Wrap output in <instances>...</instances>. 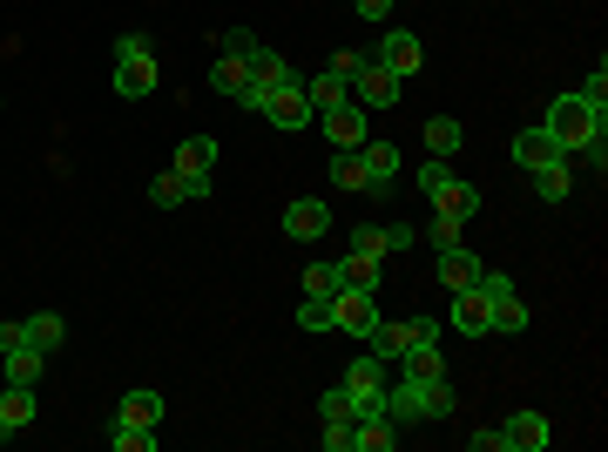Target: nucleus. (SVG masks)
<instances>
[{
    "label": "nucleus",
    "instance_id": "nucleus-29",
    "mask_svg": "<svg viewBox=\"0 0 608 452\" xmlns=\"http://www.w3.org/2000/svg\"><path fill=\"white\" fill-rule=\"evenodd\" d=\"M480 203H487V197H480L474 183H460V175H453L440 197H432V210H440V217H460V223H467V217H480Z\"/></svg>",
    "mask_w": 608,
    "mask_h": 452
},
{
    "label": "nucleus",
    "instance_id": "nucleus-28",
    "mask_svg": "<svg viewBox=\"0 0 608 452\" xmlns=\"http://www.w3.org/2000/svg\"><path fill=\"white\" fill-rule=\"evenodd\" d=\"M0 365H8V385H41V372H48V351L14 344V351H0Z\"/></svg>",
    "mask_w": 608,
    "mask_h": 452
},
{
    "label": "nucleus",
    "instance_id": "nucleus-4",
    "mask_svg": "<svg viewBox=\"0 0 608 452\" xmlns=\"http://www.w3.org/2000/svg\"><path fill=\"white\" fill-rule=\"evenodd\" d=\"M392 250H386V230L379 223H366V230H352V250L338 257V270H345V284H366V291H379V263H386Z\"/></svg>",
    "mask_w": 608,
    "mask_h": 452
},
{
    "label": "nucleus",
    "instance_id": "nucleus-7",
    "mask_svg": "<svg viewBox=\"0 0 608 452\" xmlns=\"http://www.w3.org/2000/svg\"><path fill=\"white\" fill-rule=\"evenodd\" d=\"M338 385L352 392V405H359V412H386V385H392V379H386V358H372V351H366V358H352V372H345Z\"/></svg>",
    "mask_w": 608,
    "mask_h": 452
},
{
    "label": "nucleus",
    "instance_id": "nucleus-43",
    "mask_svg": "<svg viewBox=\"0 0 608 452\" xmlns=\"http://www.w3.org/2000/svg\"><path fill=\"white\" fill-rule=\"evenodd\" d=\"M223 54H243V61H250V54H257V34H250V28H230V34H223Z\"/></svg>",
    "mask_w": 608,
    "mask_h": 452
},
{
    "label": "nucleus",
    "instance_id": "nucleus-5",
    "mask_svg": "<svg viewBox=\"0 0 608 452\" xmlns=\"http://www.w3.org/2000/svg\"><path fill=\"white\" fill-rule=\"evenodd\" d=\"M372 324H379V291L345 284V291L331 298V331H345V338H372Z\"/></svg>",
    "mask_w": 608,
    "mask_h": 452
},
{
    "label": "nucleus",
    "instance_id": "nucleus-41",
    "mask_svg": "<svg viewBox=\"0 0 608 452\" xmlns=\"http://www.w3.org/2000/svg\"><path fill=\"white\" fill-rule=\"evenodd\" d=\"M467 445L474 452H507V432L500 425H480V432H467Z\"/></svg>",
    "mask_w": 608,
    "mask_h": 452
},
{
    "label": "nucleus",
    "instance_id": "nucleus-32",
    "mask_svg": "<svg viewBox=\"0 0 608 452\" xmlns=\"http://www.w3.org/2000/svg\"><path fill=\"white\" fill-rule=\"evenodd\" d=\"M535 190H541V203H568V190H575L568 162H548V169H535Z\"/></svg>",
    "mask_w": 608,
    "mask_h": 452
},
{
    "label": "nucleus",
    "instance_id": "nucleus-14",
    "mask_svg": "<svg viewBox=\"0 0 608 452\" xmlns=\"http://www.w3.org/2000/svg\"><path fill=\"white\" fill-rule=\"evenodd\" d=\"M28 425H34V385H8L0 392V445L21 439Z\"/></svg>",
    "mask_w": 608,
    "mask_h": 452
},
{
    "label": "nucleus",
    "instance_id": "nucleus-15",
    "mask_svg": "<svg viewBox=\"0 0 608 452\" xmlns=\"http://www.w3.org/2000/svg\"><path fill=\"white\" fill-rule=\"evenodd\" d=\"M325 135H331V149H366V109L359 102L325 109Z\"/></svg>",
    "mask_w": 608,
    "mask_h": 452
},
{
    "label": "nucleus",
    "instance_id": "nucleus-35",
    "mask_svg": "<svg viewBox=\"0 0 608 452\" xmlns=\"http://www.w3.org/2000/svg\"><path fill=\"white\" fill-rule=\"evenodd\" d=\"M494 304V331H528V304H520L514 291H500V298H487Z\"/></svg>",
    "mask_w": 608,
    "mask_h": 452
},
{
    "label": "nucleus",
    "instance_id": "nucleus-45",
    "mask_svg": "<svg viewBox=\"0 0 608 452\" xmlns=\"http://www.w3.org/2000/svg\"><path fill=\"white\" fill-rule=\"evenodd\" d=\"M325 452H352V425H325Z\"/></svg>",
    "mask_w": 608,
    "mask_h": 452
},
{
    "label": "nucleus",
    "instance_id": "nucleus-9",
    "mask_svg": "<svg viewBox=\"0 0 608 452\" xmlns=\"http://www.w3.org/2000/svg\"><path fill=\"white\" fill-rule=\"evenodd\" d=\"M352 102H359V109H392V102H399V74L366 54V61L352 68Z\"/></svg>",
    "mask_w": 608,
    "mask_h": 452
},
{
    "label": "nucleus",
    "instance_id": "nucleus-8",
    "mask_svg": "<svg viewBox=\"0 0 608 452\" xmlns=\"http://www.w3.org/2000/svg\"><path fill=\"white\" fill-rule=\"evenodd\" d=\"M291 81H298V74H291V61H285V54L257 48V54H250V102H243V109H265L278 88H291Z\"/></svg>",
    "mask_w": 608,
    "mask_h": 452
},
{
    "label": "nucleus",
    "instance_id": "nucleus-44",
    "mask_svg": "<svg viewBox=\"0 0 608 452\" xmlns=\"http://www.w3.org/2000/svg\"><path fill=\"white\" fill-rule=\"evenodd\" d=\"M412 243H419L412 223H386V250H412Z\"/></svg>",
    "mask_w": 608,
    "mask_h": 452
},
{
    "label": "nucleus",
    "instance_id": "nucleus-22",
    "mask_svg": "<svg viewBox=\"0 0 608 452\" xmlns=\"http://www.w3.org/2000/svg\"><path fill=\"white\" fill-rule=\"evenodd\" d=\"M149 203H156V210H177V203H203V197H197V183H190V175H183L177 162H169V169L156 175V183H149Z\"/></svg>",
    "mask_w": 608,
    "mask_h": 452
},
{
    "label": "nucleus",
    "instance_id": "nucleus-37",
    "mask_svg": "<svg viewBox=\"0 0 608 452\" xmlns=\"http://www.w3.org/2000/svg\"><path fill=\"white\" fill-rule=\"evenodd\" d=\"M453 183V162H440V155H432V162H419V197L432 203V197H440Z\"/></svg>",
    "mask_w": 608,
    "mask_h": 452
},
{
    "label": "nucleus",
    "instance_id": "nucleus-46",
    "mask_svg": "<svg viewBox=\"0 0 608 452\" xmlns=\"http://www.w3.org/2000/svg\"><path fill=\"white\" fill-rule=\"evenodd\" d=\"M352 8H359V14H366V21H386V14H392V8H399V0H352Z\"/></svg>",
    "mask_w": 608,
    "mask_h": 452
},
{
    "label": "nucleus",
    "instance_id": "nucleus-12",
    "mask_svg": "<svg viewBox=\"0 0 608 452\" xmlns=\"http://www.w3.org/2000/svg\"><path fill=\"white\" fill-rule=\"evenodd\" d=\"M257 115H271V129H285V135H298L305 122H311V102H305V81H291V88H278V96L257 109Z\"/></svg>",
    "mask_w": 608,
    "mask_h": 452
},
{
    "label": "nucleus",
    "instance_id": "nucleus-23",
    "mask_svg": "<svg viewBox=\"0 0 608 452\" xmlns=\"http://www.w3.org/2000/svg\"><path fill=\"white\" fill-rule=\"evenodd\" d=\"M210 81H217V96H230L237 109L250 102V61H243V54H217V68H210Z\"/></svg>",
    "mask_w": 608,
    "mask_h": 452
},
{
    "label": "nucleus",
    "instance_id": "nucleus-39",
    "mask_svg": "<svg viewBox=\"0 0 608 452\" xmlns=\"http://www.w3.org/2000/svg\"><path fill=\"white\" fill-rule=\"evenodd\" d=\"M575 96H581L588 109H608V68H601V61H595V74H588V81L575 88Z\"/></svg>",
    "mask_w": 608,
    "mask_h": 452
},
{
    "label": "nucleus",
    "instance_id": "nucleus-40",
    "mask_svg": "<svg viewBox=\"0 0 608 452\" xmlns=\"http://www.w3.org/2000/svg\"><path fill=\"white\" fill-rule=\"evenodd\" d=\"M460 230H467L460 217H440V210H432V250H453V243H460Z\"/></svg>",
    "mask_w": 608,
    "mask_h": 452
},
{
    "label": "nucleus",
    "instance_id": "nucleus-34",
    "mask_svg": "<svg viewBox=\"0 0 608 452\" xmlns=\"http://www.w3.org/2000/svg\"><path fill=\"white\" fill-rule=\"evenodd\" d=\"M345 291V270L338 263H311L305 270V298H338Z\"/></svg>",
    "mask_w": 608,
    "mask_h": 452
},
{
    "label": "nucleus",
    "instance_id": "nucleus-18",
    "mask_svg": "<svg viewBox=\"0 0 608 452\" xmlns=\"http://www.w3.org/2000/svg\"><path fill=\"white\" fill-rule=\"evenodd\" d=\"M392 445H399L392 412H359L352 419V452H392Z\"/></svg>",
    "mask_w": 608,
    "mask_h": 452
},
{
    "label": "nucleus",
    "instance_id": "nucleus-26",
    "mask_svg": "<svg viewBox=\"0 0 608 452\" xmlns=\"http://www.w3.org/2000/svg\"><path fill=\"white\" fill-rule=\"evenodd\" d=\"M467 149V129L453 122V115H426V155H440V162H453Z\"/></svg>",
    "mask_w": 608,
    "mask_h": 452
},
{
    "label": "nucleus",
    "instance_id": "nucleus-33",
    "mask_svg": "<svg viewBox=\"0 0 608 452\" xmlns=\"http://www.w3.org/2000/svg\"><path fill=\"white\" fill-rule=\"evenodd\" d=\"M318 419H325V425H352V419H359L352 392H345V385H325V399H318Z\"/></svg>",
    "mask_w": 608,
    "mask_h": 452
},
{
    "label": "nucleus",
    "instance_id": "nucleus-11",
    "mask_svg": "<svg viewBox=\"0 0 608 452\" xmlns=\"http://www.w3.org/2000/svg\"><path fill=\"white\" fill-rule=\"evenodd\" d=\"M447 324L467 331V338H487V331H494V304H487V291H480V284L453 291V318H447Z\"/></svg>",
    "mask_w": 608,
    "mask_h": 452
},
{
    "label": "nucleus",
    "instance_id": "nucleus-36",
    "mask_svg": "<svg viewBox=\"0 0 608 452\" xmlns=\"http://www.w3.org/2000/svg\"><path fill=\"white\" fill-rule=\"evenodd\" d=\"M109 445H116V452H156V445H162V432H149V425H116V432H109Z\"/></svg>",
    "mask_w": 608,
    "mask_h": 452
},
{
    "label": "nucleus",
    "instance_id": "nucleus-27",
    "mask_svg": "<svg viewBox=\"0 0 608 452\" xmlns=\"http://www.w3.org/2000/svg\"><path fill=\"white\" fill-rule=\"evenodd\" d=\"M480 270H487V263H480L474 250H460V243H453V250H440V284H447V291H467V284H480Z\"/></svg>",
    "mask_w": 608,
    "mask_h": 452
},
{
    "label": "nucleus",
    "instance_id": "nucleus-47",
    "mask_svg": "<svg viewBox=\"0 0 608 452\" xmlns=\"http://www.w3.org/2000/svg\"><path fill=\"white\" fill-rule=\"evenodd\" d=\"M14 344H28V324H0V351H14Z\"/></svg>",
    "mask_w": 608,
    "mask_h": 452
},
{
    "label": "nucleus",
    "instance_id": "nucleus-1",
    "mask_svg": "<svg viewBox=\"0 0 608 452\" xmlns=\"http://www.w3.org/2000/svg\"><path fill=\"white\" fill-rule=\"evenodd\" d=\"M541 129L561 142V155H595L601 162V129H608V109H588L581 96H555Z\"/></svg>",
    "mask_w": 608,
    "mask_h": 452
},
{
    "label": "nucleus",
    "instance_id": "nucleus-31",
    "mask_svg": "<svg viewBox=\"0 0 608 452\" xmlns=\"http://www.w3.org/2000/svg\"><path fill=\"white\" fill-rule=\"evenodd\" d=\"M21 324H28V344H34V351H48V358L68 344V324H61L54 311H34V318H21Z\"/></svg>",
    "mask_w": 608,
    "mask_h": 452
},
{
    "label": "nucleus",
    "instance_id": "nucleus-19",
    "mask_svg": "<svg viewBox=\"0 0 608 452\" xmlns=\"http://www.w3.org/2000/svg\"><path fill=\"white\" fill-rule=\"evenodd\" d=\"M359 162H366V197H386L392 175H399V149H392V142H366Z\"/></svg>",
    "mask_w": 608,
    "mask_h": 452
},
{
    "label": "nucleus",
    "instance_id": "nucleus-3",
    "mask_svg": "<svg viewBox=\"0 0 608 452\" xmlns=\"http://www.w3.org/2000/svg\"><path fill=\"white\" fill-rule=\"evenodd\" d=\"M116 96L122 102L156 96V48H149V34H122L116 41Z\"/></svg>",
    "mask_w": 608,
    "mask_h": 452
},
{
    "label": "nucleus",
    "instance_id": "nucleus-17",
    "mask_svg": "<svg viewBox=\"0 0 608 452\" xmlns=\"http://www.w3.org/2000/svg\"><path fill=\"white\" fill-rule=\"evenodd\" d=\"M500 432H507V452H548V439H555V425L541 412H514Z\"/></svg>",
    "mask_w": 608,
    "mask_h": 452
},
{
    "label": "nucleus",
    "instance_id": "nucleus-42",
    "mask_svg": "<svg viewBox=\"0 0 608 452\" xmlns=\"http://www.w3.org/2000/svg\"><path fill=\"white\" fill-rule=\"evenodd\" d=\"M359 61H366L359 48H331V54H325V68H331V74H345V81H352V68H359Z\"/></svg>",
    "mask_w": 608,
    "mask_h": 452
},
{
    "label": "nucleus",
    "instance_id": "nucleus-25",
    "mask_svg": "<svg viewBox=\"0 0 608 452\" xmlns=\"http://www.w3.org/2000/svg\"><path fill=\"white\" fill-rule=\"evenodd\" d=\"M392 365H399V379H447V358H440V338H432V344H412V351H399Z\"/></svg>",
    "mask_w": 608,
    "mask_h": 452
},
{
    "label": "nucleus",
    "instance_id": "nucleus-38",
    "mask_svg": "<svg viewBox=\"0 0 608 452\" xmlns=\"http://www.w3.org/2000/svg\"><path fill=\"white\" fill-rule=\"evenodd\" d=\"M298 331H331V298H305L298 304Z\"/></svg>",
    "mask_w": 608,
    "mask_h": 452
},
{
    "label": "nucleus",
    "instance_id": "nucleus-10",
    "mask_svg": "<svg viewBox=\"0 0 608 452\" xmlns=\"http://www.w3.org/2000/svg\"><path fill=\"white\" fill-rule=\"evenodd\" d=\"M331 230V210H325V197H298L291 210H285V237L291 243H318Z\"/></svg>",
    "mask_w": 608,
    "mask_h": 452
},
{
    "label": "nucleus",
    "instance_id": "nucleus-2",
    "mask_svg": "<svg viewBox=\"0 0 608 452\" xmlns=\"http://www.w3.org/2000/svg\"><path fill=\"white\" fill-rule=\"evenodd\" d=\"M386 412H392V425L453 419V385L447 379H399V385H386Z\"/></svg>",
    "mask_w": 608,
    "mask_h": 452
},
{
    "label": "nucleus",
    "instance_id": "nucleus-13",
    "mask_svg": "<svg viewBox=\"0 0 608 452\" xmlns=\"http://www.w3.org/2000/svg\"><path fill=\"white\" fill-rule=\"evenodd\" d=\"M372 61H379V68H392V74L406 81V74H419V61H426V48H419V34H406V28H392V34L379 41V54H372Z\"/></svg>",
    "mask_w": 608,
    "mask_h": 452
},
{
    "label": "nucleus",
    "instance_id": "nucleus-24",
    "mask_svg": "<svg viewBox=\"0 0 608 452\" xmlns=\"http://www.w3.org/2000/svg\"><path fill=\"white\" fill-rule=\"evenodd\" d=\"M305 102H311V115H325V109H338V102H352V81L331 74V68H318V74L305 81Z\"/></svg>",
    "mask_w": 608,
    "mask_h": 452
},
{
    "label": "nucleus",
    "instance_id": "nucleus-20",
    "mask_svg": "<svg viewBox=\"0 0 608 452\" xmlns=\"http://www.w3.org/2000/svg\"><path fill=\"white\" fill-rule=\"evenodd\" d=\"M177 169H183L190 183H197V197H210V169H217V142H210V135H190V142L177 149Z\"/></svg>",
    "mask_w": 608,
    "mask_h": 452
},
{
    "label": "nucleus",
    "instance_id": "nucleus-30",
    "mask_svg": "<svg viewBox=\"0 0 608 452\" xmlns=\"http://www.w3.org/2000/svg\"><path fill=\"white\" fill-rule=\"evenodd\" d=\"M331 190L366 197V162H359V149H338V155H331Z\"/></svg>",
    "mask_w": 608,
    "mask_h": 452
},
{
    "label": "nucleus",
    "instance_id": "nucleus-16",
    "mask_svg": "<svg viewBox=\"0 0 608 452\" xmlns=\"http://www.w3.org/2000/svg\"><path fill=\"white\" fill-rule=\"evenodd\" d=\"M514 162L535 175V169H548V162H568V155H561V142H555L548 129H520V135H514Z\"/></svg>",
    "mask_w": 608,
    "mask_h": 452
},
{
    "label": "nucleus",
    "instance_id": "nucleus-6",
    "mask_svg": "<svg viewBox=\"0 0 608 452\" xmlns=\"http://www.w3.org/2000/svg\"><path fill=\"white\" fill-rule=\"evenodd\" d=\"M432 338H440V324H432V318H406V324H372L366 351H372V358H386V365H392L399 351H412V344H432Z\"/></svg>",
    "mask_w": 608,
    "mask_h": 452
},
{
    "label": "nucleus",
    "instance_id": "nucleus-21",
    "mask_svg": "<svg viewBox=\"0 0 608 452\" xmlns=\"http://www.w3.org/2000/svg\"><path fill=\"white\" fill-rule=\"evenodd\" d=\"M116 425H149V432H162V392H149V385L122 392V405H116Z\"/></svg>",
    "mask_w": 608,
    "mask_h": 452
}]
</instances>
